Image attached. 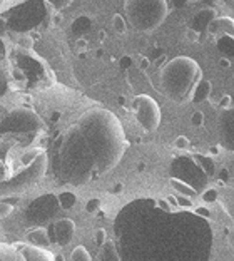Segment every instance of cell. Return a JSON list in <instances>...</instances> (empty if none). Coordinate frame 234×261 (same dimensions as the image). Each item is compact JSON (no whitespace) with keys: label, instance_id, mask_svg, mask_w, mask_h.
Returning <instances> with one entry per match:
<instances>
[{"label":"cell","instance_id":"cell-11","mask_svg":"<svg viewBox=\"0 0 234 261\" xmlns=\"http://www.w3.org/2000/svg\"><path fill=\"white\" fill-rule=\"evenodd\" d=\"M100 256H102V261H122L121 259V254H119L116 245H114L112 241L107 240L104 245L100 246Z\"/></svg>","mask_w":234,"mask_h":261},{"label":"cell","instance_id":"cell-28","mask_svg":"<svg viewBox=\"0 0 234 261\" xmlns=\"http://www.w3.org/2000/svg\"><path fill=\"white\" fill-rule=\"evenodd\" d=\"M19 44H20L22 47H31V45H32V39H29V37H27V39H20V40H19Z\"/></svg>","mask_w":234,"mask_h":261},{"label":"cell","instance_id":"cell-6","mask_svg":"<svg viewBox=\"0 0 234 261\" xmlns=\"http://www.w3.org/2000/svg\"><path fill=\"white\" fill-rule=\"evenodd\" d=\"M42 127V119L32 111L17 109L5 117L0 130H20V133H27V130H39Z\"/></svg>","mask_w":234,"mask_h":261},{"label":"cell","instance_id":"cell-2","mask_svg":"<svg viewBox=\"0 0 234 261\" xmlns=\"http://www.w3.org/2000/svg\"><path fill=\"white\" fill-rule=\"evenodd\" d=\"M159 77L166 96L174 102L183 104L193 99L197 84L202 81V70L193 57L179 56L164 65Z\"/></svg>","mask_w":234,"mask_h":261},{"label":"cell","instance_id":"cell-23","mask_svg":"<svg viewBox=\"0 0 234 261\" xmlns=\"http://www.w3.org/2000/svg\"><path fill=\"white\" fill-rule=\"evenodd\" d=\"M202 199L206 201V203H213V201L218 199V191H216V189H207V191L202 194Z\"/></svg>","mask_w":234,"mask_h":261},{"label":"cell","instance_id":"cell-29","mask_svg":"<svg viewBox=\"0 0 234 261\" xmlns=\"http://www.w3.org/2000/svg\"><path fill=\"white\" fill-rule=\"evenodd\" d=\"M166 201H167V204H171V206H177V199L174 198V196H167Z\"/></svg>","mask_w":234,"mask_h":261},{"label":"cell","instance_id":"cell-33","mask_svg":"<svg viewBox=\"0 0 234 261\" xmlns=\"http://www.w3.org/2000/svg\"><path fill=\"white\" fill-rule=\"evenodd\" d=\"M219 149H221V147H218V146H214V147H211V152H213V154H218V152H221Z\"/></svg>","mask_w":234,"mask_h":261},{"label":"cell","instance_id":"cell-13","mask_svg":"<svg viewBox=\"0 0 234 261\" xmlns=\"http://www.w3.org/2000/svg\"><path fill=\"white\" fill-rule=\"evenodd\" d=\"M211 91H213L211 82L202 79L199 84H197L196 91L193 94V100H194V102H202L204 99H207L209 96H211Z\"/></svg>","mask_w":234,"mask_h":261},{"label":"cell","instance_id":"cell-7","mask_svg":"<svg viewBox=\"0 0 234 261\" xmlns=\"http://www.w3.org/2000/svg\"><path fill=\"white\" fill-rule=\"evenodd\" d=\"M218 134L221 146L234 152V108L223 109L218 116Z\"/></svg>","mask_w":234,"mask_h":261},{"label":"cell","instance_id":"cell-26","mask_svg":"<svg viewBox=\"0 0 234 261\" xmlns=\"http://www.w3.org/2000/svg\"><path fill=\"white\" fill-rule=\"evenodd\" d=\"M196 215H199V216H202V218H209V210H206V207H197L196 210Z\"/></svg>","mask_w":234,"mask_h":261},{"label":"cell","instance_id":"cell-19","mask_svg":"<svg viewBox=\"0 0 234 261\" xmlns=\"http://www.w3.org/2000/svg\"><path fill=\"white\" fill-rule=\"evenodd\" d=\"M191 122H193L194 127H201L204 124V114L201 111H196L193 116H191Z\"/></svg>","mask_w":234,"mask_h":261},{"label":"cell","instance_id":"cell-10","mask_svg":"<svg viewBox=\"0 0 234 261\" xmlns=\"http://www.w3.org/2000/svg\"><path fill=\"white\" fill-rule=\"evenodd\" d=\"M214 19H216L214 10H211V9L201 10L199 14H197V15L194 17V22H193L194 29H193V31H196V32L204 31V29H207V27H209V23H211Z\"/></svg>","mask_w":234,"mask_h":261},{"label":"cell","instance_id":"cell-25","mask_svg":"<svg viewBox=\"0 0 234 261\" xmlns=\"http://www.w3.org/2000/svg\"><path fill=\"white\" fill-rule=\"evenodd\" d=\"M231 100H232V97L227 96V94H224L223 99L219 100V108L221 109H229L231 108Z\"/></svg>","mask_w":234,"mask_h":261},{"label":"cell","instance_id":"cell-32","mask_svg":"<svg viewBox=\"0 0 234 261\" xmlns=\"http://www.w3.org/2000/svg\"><path fill=\"white\" fill-rule=\"evenodd\" d=\"M141 67H142V69H146V67H149V61H147V59H144V57H141Z\"/></svg>","mask_w":234,"mask_h":261},{"label":"cell","instance_id":"cell-31","mask_svg":"<svg viewBox=\"0 0 234 261\" xmlns=\"http://www.w3.org/2000/svg\"><path fill=\"white\" fill-rule=\"evenodd\" d=\"M219 65H223V67H229V61H227V57H223L219 61Z\"/></svg>","mask_w":234,"mask_h":261},{"label":"cell","instance_id":"cell-20","mask_svg":"<svg viewBox=\"0 0 234 261\" xmlns=\"http://www.w3.org/2000/svg\"><path fill=\"white\" fill-rule=\"evenodd\" d=\"M94 240H95V243H97L99 246H102V245H104V243L107 241V234H106V229H102V228L95 229Z\"/></svg>","mask_w":234,"mask_h":261},{"label":"cell","instance_id":"cell-4","mask_svg":"<svg viewBox=\"0 0 234 261\" xmlns=\"http://www.w3.org/2000/svg\"><path fill=\"white\" fill-rule=\"evenodd\" d=\"M0 261H56V256L31 243H0Z\"/></svg>","mask_w":234,"mask_h":261},{"label":"cell","instance_id":"cell-30","mask_svg":"<svg viewBox=\"0 0 234 261\" xmlns=\"http://www.w3.org/2000/svg\"><path fill=\"white\" fill-rule=\"evenodd\" d=\"M159 206L163 207V210L169 211V204H167V201H166V199H161V201H159Z\"/></svg>","mask_w":234,"mask_h":261},{"label":"cell","instance_id":"cell-18","mask_svg":"<svg viewBox=\"0 0 234 261\" xmlns=\"http://www.w3.org/2000/svg\"><path fill=\"white\" fill-rule=\"evenodd\" d=\"M100 207V199L94 198V199H89L87 204H86V211L91 213V215H94V213H97Z\"/></svg>","mask_w":234,"mask_h":261},{"label":"cell","instance_id":"cell-14","mask_svg":"<svg viewBox=\"0 0 234 261\" xmlns=\"http://www.w3.org/2000/svg\"><path fill=\"white\" fill-rule=\"evenodd\" d=\"M171 186L176 189L179 194L188 196V198H191V196H196V193H197L193 186H189L188 182H184L183 179H177V177H171Z\"/></svg>","mask_w":234,"mask_h":261},{"label":"cell","instance_id":"cell-5","mask_svg":"<svg viewBox=\"0 0 234 261\" xmlns=\"http://www.w3.org/2000/svg\"><path fill=\"white\" fill-rule=\"evenodd\" d=\"M133 109L136 114V119L139 126L146 130V133H154L158 130L163 114H161V108L155 100L147 96V94H139L133 100Z\"/></svg>","mask_w":234,"mask_h":261},{"label":"cell","instance_id":"cell-27","mask_svg":"<svg viewBox=\"0 0 234 261\" xmlns=\"http://www.w3.org/2000/svg\"><path fill=\"white\" fill-rule=\"evenodd\" d=\"M188 37H189L191 40H194V42H196V40L199 39V35H197V32H196V31H193V29H191V31H188Z\"/></svg>","mask_w":234,"mask_h":261},{"label":"cell","instance_id":"cell-12","mask_svg":"<svg viewBox=\"0 0 234 261\" xmlns=\"http://www.w3.org/2000/svg\"><path fill=\"white\" fill-rule=\"evenodd\" d=\"M27 240L31 245L34 246H47V245H50V240H49V234H47V231L45 229H34L29 233L27 236Z\"/></svg>","mask_w":234,"mask_h":261},{"label":"cell","instance_id":"cell-21","mask_svg":"<svg viewBox=\"0 0 234 261\" xmlns=\"http://www.w3.org/2000/svg\"><path fill=\"white\" fill-rule=\"evenodd\" d=\"M12 211H14V204H9V203H0V219L7 218Z\"/></svg>","mask_w":234,"mask_h":261},{"label":"cell","instance_id":"cell-8","mask_svg":"<svg viewBox=\"0 0 234 261\" xmlns=\"http://www.w3.org/2000/svg\"><path fill=\"white\" fill-rule=\"evenodd\" d=\"M47 234H49L50 243H56L59 246H65L69 245L75 234V223L69 218L59 219V221L52 223L49 229H47Z\"/></svg>","mask_w":234,"mask_h":261},{"label":"cell","instance_id":"cell-34","mask_svg":"<svg viewBox=\"0 0 234 261\" xmlns=\"http://www.w3.org/2000/svg\"><path fill=\"white\" fill-rule=\"evenodd\" d=\"M226 5H227V7H229V9L234 12V2H226Z\"/></svg>","mask_w":234,"mask_h":261},{"label":"cell","instance_id":"cell-3","mask_svg":"<svg viewBox=\"0 0 234 261\" xmlns=\"http://www.w3.org/2000/svg\"><path fill=\"white\" fill-rule=\"evenodd\" d=\"M125 12H127L131 22L136 29L142 32H151L158 29L167 17V2L164 0H154V2H125Z\"/></svg>","mask_w":234,"mask_h":261},{"label":"cell","instance_id":"cell-24","mask_svg":"<svg viewBox=\"0 0 234 261\" xmlns=\"http://www.w3.org/2000/svg\"><path fill=\"white\" fill-rule=\"evenodd\" d=\"M176 199H177V206H183V207H191V206H193V201H191V198H188V196L177 194Z\"/></svg>","mask_w":234,"mask_h":261},{"label":"cell","instance_id":"cell-9","mask_svg":"<svg viewBox=\"0 0 234 261\" xmlns=\"http://www.w3.org/2000/svg\"><path fill=\"white\" fill-rule=\"evenodd\" d=\"M207 31L213 35H218V37H234V19L232 17H216V19L209 23Z\"/></svg>","mask_w":234,"mask_h":261},{"label":"cell","instance_id":"cell-15","mask_svg":"<svg viewBox=\"0 0 234 261\" xmlns=\"http://www.w3.org/2000/svg\"><path fill=\"white\" fill-rule=\"evenodd\" d=\"M59 204H61L64 210H70V207H74V204H75V201H77V198H75V194L74 193H70V191H67V193H62V194H59Z\"/></svg>","mask_w":234,"mask_h":261},{"label":"cell","instance_id":"cell-22","mask_svg":"<svg viewBox=\"0 0 234 261\" xmlns=\"http://www.w3.org/2000/svg\"><path fill=\"white\" fill-rule=\"evenodd\" d=\"M174 146H176L179 151L188 149V147H189V139L186 138V136H179V138L176 139V142H174Z\"/></svg>","mask_w":234,"mask_h":261},{"label":"cell","instance_id":"cell-17","mask_svg":"<svg viewBox=\"0 0 234 261\" xmlns=\"http://www.w3.org/2000/svg\"><path fill=\"white\" fill-rule=\"evenodd\" d=\"M112 25H114V29H116L119 34H124L125 32V20H124L122 15H119V14L114 15L112 17Z\"/></svg>","mask_w":234,"mask_h":261},{"label":"cell","instance_id":"cell-16","mask_svg":"<svg viewBox=\"0 0 234 261\" xmlns=\"http://www.w3.org/2000/svg\"><path fill=\"white\" fill-rule=\"evenodd\" d=\"M70 261H92L91 254L84 246H77L70 253Z\"/></svg>","mask_w":234,"mask_h":261},{"label":"cell","instance_id":"cell-1","mask_svg":"<svg viewBox=\"0 0 234 261\" xmlns=\"http://www.w3.org/2000/svg\"><path fill=\"white\" fill-rule=\"evenodd\" d=\"M87 149L91 151L97 176L112 171L121 163L127 139L121 121L107 109H91L75 122Z\"/></svg>","mask_w":234,"mask_h":261}]
</instances>
